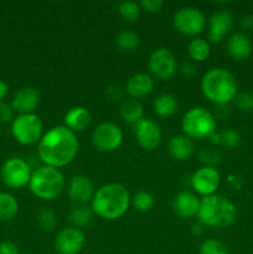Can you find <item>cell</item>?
<instances>
[{"label": "cell", "mask_w": 253, "mask_h": 254, "mask_svg": "<svg viewBox=\"0 0 253 254\" xmlns=\"http://www.w3.org/2000/svg\"><path fill=\"white\" fill-rule=\"evenodd\" d=\"M0 254H20V251L11 241H2L0 242Z\"/></svg>", "instance_id": "38"}, {"label": "cell", "mask_w": 253, "mask_h": 254, "mask_svg": "<svg viewBox=\"0 0 253 254\" xmlns=\"http://www.w3.org/2000/svg\"><path fill=\"white\" fill-rule=\"evenodd\" d=\"M130 203V193L126 186L118 183H109L94 192L91 208L98 217L114 221L126 215Z\"/></svg>", "instance_id": "2"}, {"label": "cell", "mask_w": 253, "mask_h": 254, "mask_svg": "<svg viewBox=\"0 0 253 254\" xmlns=\"http://www.w3.org/2000/svg\"><path fill=\"white\" fill-rule=\"evenodd\" d=\"M119 15L122 16V19H124L126 21L134 22L139 19L140 16L141 7L140 4L135 1H130V0H126V1H122L118 6Z\"/></svg>", "instance_id": "29"}, {"label": "cell", "mask_w": 253, "mask_h": 254, "mask_svg": "<svg viewBox=\"0 0 253 254\" xmlns=\"http://www.w3.org/2000/svg\"><path fill=\"white\" fill-rule=\"evenodd\" d=\"M240 25L246 31H253V14H246L240 19Z\"/></svg>", "instance_id": "39"}, {"label": "cell", "mask_w": 253, "mask_h": 254, "mask_svg": "<svg viewBox=\"0 0 253 254\" xmlns=\"http://www.w3.org/2000/svg\"><path fill=\"white\" fill-rule=\"evenodd\" d=\"M221 184V175L218 170L212 166H202L191 176V186L198 195L211 196L217 192Z\"/></svg>", "instance_id": "12"}, {"label": "cell", "mask_w": 253, "mask_h": 254, "mask_svg": "<svg viewBox=\"0 0 253 254\" xmlns=\"http://www.w3.org/2000/svg\"><path fill=\"white\" fill-rule=\"evenodd\" d=\"M216 118L210 111L203 107H193L184 114L181 119V129L189 138L202 139L210 138L216 131Z\"/></svg>", "instance_id": "6"}, {"label": "cell", "mask_w": 253, "mask_h": 254, "mask_svg": "<svg viewBox=\"0 0 253 254\" xmlns=\"http://www.w3.org/2000/svg\"><path fill=\"white\" fill-rule=\"evenodd\" d=\"M174 26L185 36H197L205 30L206 17L200 9L195 6H184L174 15Z\"/></svg>", "instance_id": "8"}, {"label": "cell", "mask_w": 253, "mask_h": 254, "mask_svg": "<svg viewBox=\"0 0 253 254\" xmlns=\"http://www.w3.org/2000/svg\"><path fill=\"white\" fill-rule=\"evenodd\" d=\"M14 121V109L11 106L0 102V123H10Z\"/></svg>", "instance_id": "37"}, {"label": "cell", "mask_w": 253, "mask_h": 254, "mask_svg": "<svg viewBox=\"0 0 253 254\" xmlns=\"http://www.w3.org/2000/svg\"><path fill=\"white\" fill-rule=\"evenodd\" d=\"M37 223L41 227V230L50 232V231L54 230L57 225V217L56 213L51 210V208H44L42 211H40V213L37 215Z\"/></svg>", "instance_id": "33"}, {"label": "cell", "mask_w": 253, "mask_h": 254, "mask_svg": "<svg viewBox=\"0 0 253 254\" xmlns=\"http://www.w3.org/2000/svg\"><path fill=\"white\" fill-rule=\"evenodd\" d=\"M68 196L76 205H87L92 202L94 192V186L91 179L86 175H76L69 180L68 184Z\"/></svg>", "instance_id": "16"}, {"label": "cell", "mask_w": 253, "mask_h": 254, "mask_svg": "<svg viewBox=\"0 0 253 254\" xmlns=\"http://www.w3.org/2000/svg\"><path fill=\"white\" fill-rule=\"evenodd\" d=\"M40 104V93L32 87L19 89L12 98L11 107L19 114H31Z\"/></svg>", "instance_id": "17"}, {"label": "cell", "mask_w": 253, "mask_h": 254, "mask_svg": "<svg viewBox=\"0 0 253 254\" xmlns=\"http://www.w3.org/2000/svg\"><path fill=\"white\" fill-rule=\"evenodd\" d=\"M201 200L195 192L181 191L174 198L173 207L176 215L181 218H191L197 216Z\"/></svg>", "instance_id": "18"}, {"label": "cell", "mask_w": 253, "mask_h": 254, "mask_svg": "<svg viewBox=\"0 0 253 254\" xmlns=\"http://www.w3.org/2000/svg\"><path fill=\"white\" fill-rule=\"evenodd\" d=\"M198 254H230V251L222 241L207 238L200 245Z\"/></svg>", "instance_id": "30"}, {"label": "cell", "mask_w": 253, "mask_h": 254, "mask_svg": "<svg viewBox=\"0 0 253 254\" xmlns=\"http://www.w3.org/2000/svg\"><path fill=\"white\" fill-rule=\"evenodd\" d=\"M93 211L87 205H77L69 211L68 220L72 223V227L81 230V227H86L91 223L93 218Z\"/></svg>", "instance_id": "26"}, {"label": "cell", "mask_w": 253, "mask_h": 254, "mask_svg": "<svg viewBox=\"0 0 253 254\" xmlns=\"http://www.w3.org/2000/svg\"><path fill=\"white\" fill-rule=\"evenodd\" d=\"M7 92H9V86L5 81L0 79V102L7 96Z\"/></svg>", "instance_id": "42"}, {"label": "cell", "mask_w": 253, "mask_h": 254, "mask_svg": "<svg viewBox=\"0 0 253 254\" xmlns=\"http://www.w3.org/2000/svg\"><path fill=\"white\" fill-rule=\"evenodd\" d=\"M180 72L185 78H192L197 71H196V67L192 64H184L180 67Z\"/></svg>", "instance_id": "41"}, {"label": "cell", "mask_w": 253, "mask_h": 254, "mask_svg": "<svg viewBox=\"0 0 253 254\" xmlns=\"http://www.w3.org/2000/svg\"><path fill=\"white\" fill-rule=\"evenodd\" d=\"M168 150L174 159L185 161L189 160L195 153V144L192 139L186 136L185 134H178L169 140Z\"/></svg>", "instance_id": "21"}, {"label": "cell", "mask_w": 253, "mask_h": 254, "mask_svg": "<svg viewBox=\"0 0 253 254\" xmlns=\"http://www.w3.org/2000/svg\"><path fill=\"white\" fill-rule=\"evenodd\" d=\"M89 123H91V113L86 107H72L63 117V126L73 133L83 131L89 126Z\"/></svg>", "instance_id": "22"}, {"label": "cell", "mask_w": 253, "mask_h": 254, "mask_svg": "<svg viewBox=\"0 0 253 254\" xmlns=\"http://www.w3.org/2000/svg\"><path fill=\"white\" fill-rule=\"evenodd\" d=\"M227 52L235 61L242 62L250 59L253 51V45L250 37L243 32H236L227 40Z\"/></svg>", "instance_id": "19"}, {"label": "cell", "mask_w": 253, "mask_h": 254, "mask_svg": "<svg viewBox=\"0 0 253 254\" xmlns=\"http://www.w3.org/2000/svg\"><path fill=\"white\" fill-rule=\"evenodd\" d=\"M189 56L195 62H203L208 59L211 54L210 42L201 37H195L188 46Z\"/></svg>", "instance_id": "27"}, {"label": "cell", "mask_w": 253, "mask_h": 254, "mask_svg": "<svg viewBox=\"0 0 253 254\" xmlns=\"http://www.w3.org/2000/svg\"><path fill=\"white\" fill-rule=\"evenodd\" d=\"M134 134L139 145L148 151L155 150L161 143V129L153 119H141L134 126Z\"/></svg>", "instance_id": "14"}, {"label": "cell", "mask_w": 253, "mask_h": 254, "mask_svg": "<svg viewBox=\"0 0 253 254\" xmlns=\"http://www.w3.org/2000/svg\"><path fill=\"white\" fill-rule=\"evenodd\" d=\"M203 227H205V226L202 225V223H200L198 222L197 225H193L192 226V235H196V236H198V235H201V233L203 232Z\"/></svg>", "instance_id": "43"}, {"label": "cell", "mask_w": 253, "mask_h": 254, "mask_svg": "<svg viewBox=\"0 0 253 254\" xmlns=\"http://www.w3.org/2000/svg\"><path fill=\"white\" fill-rule=\"evenodd\" d=\"M29 189L37 198L51 201L59 197L64 189V178L60 169L42 165L31 174Z\"/></svg>", "instance_id": "5"}, {"label": "cell", "mask_w": 253, "mask_h": 254, "mask_svg": "<svg viewBox=\"0 0 253 254\" xmlns=\"http://www.w3.org/2000/svg\"><path fill=\"white\" fill-rule=\"evenodd\" d=\"M198 159L205 166L215 168V165H217L221 161V153L218 149H216V146H207L198 151Z\"/></svg>", "instance_id": "32"}, {"label": "cell", "mask_w": 253, "mask_h": 254, "mask_svg": "<svg viewBox=\"0 0 253 254\" xmlns=\"http://www.w3.org/2000/svg\"><path fill=\"white\" fill-rule=\"evenodd\" d=\"M153 108L154 112L159 117L169 118V117L174 116L176 113V111H178V99L173 94H160V96H158L154 99Z\"/></svg>", "instance_id": "23"}, {"label": "cell", "mask_w": 253, "mask_h": 254, "mask_svg": "<svg viewBox=\"0 0 253 254\" xmlns=\"http://www.w3.org/2000/svg\"><path fill=\"white\" fill-rule=\"evenodd\" d=\"M139 44H140L139 35L130 30H122L116 36V45L122 51H134L138 49Z\"/></svg>", "instance_id": "28"}, {"label": "cell", "mask_w": 253, "mask_h": 254, "mask_svg": "<svg viewBox=\"0 0 253 254\" xmlns=\"http://www.w3.org/2000/svg\"><path fill=\"white\" fill-rule=\"evenodd\" d=\"M19 203L15 196L9 192H0V221L9 222L16 217Z\"/></svg>", "instance_id": "25"}, {"label": "cell", "mask_w": 253, "mask_h": 254, "mask_svg": "<svg viewBox=\"0 0 253 254\" xmlns=\"http://www.w3.org/2000/svg\"><path fill=\"white\" fill-rule=\"evenodd\" d=\"M107 97H108L111 101H118L122 98V89L119 86H111L107 88L106 91Z\"/></svg>", "instance_id": "40"}, {"label": "cell", "mask_w": 253, "mask_h": 254, "mask_svg": "<svg viewBox=\"0 0 253 254\" xmlns=\"http://www.w3.org/2000/svg\"><path fill=\"white\" fill-rule=\"evenodd\" d=\"M44 124L37 114H19L11 123V134L21 145L39 144L42 138Z\"/></svg>", "instance_id": "7"}, {"label": "cell", "mask_w": 253, "mask_h": 254, "mask_svg": "<svg viewBox=\"0 0 253 254\" xmlns=\"http://www.w3.org/2000/svg\"><path fill=\"white\" fill-rule=\"evenodd\" d=\"M149 69L161 81L170 79L178 71V62L173 52L166 47H159L149 57Z\"/></svg>", "instance_id": "11"}, {"label": "cell", "mask_w": 253, "mask_h": 254, "mask_svg": "<svg viewBox=\"0 0 253 254\" xmlns=\"http://www.w3.org/2000/svg\"><path fill=\"white\" fill-rule=\"evenodd\" d=\"M236 217L237 207L226 196L215 193L201 198L197 218L205 227L226 228L235 222Z\"/></svg>", "instance_id": "4"}, {"label": "cell", "mask_w": 253, "mask_h": 254, "mask_svg": "<svg viewBox=\"0 0 253 254\" xmlns=\"http://www.w3.org/2000/svg\"><path fill=\"white\" fill-rule=\"evenodd\" d=\"M31 174L30 165L21 158L7 159L0 169L1 181L10 189H21L29 185Z\"/></svg>", "instance_id": "9"}, {"label": "cell", "mask_w": 253, "mask_h": 254, "mask_svg": "<svg viewBox=\"0 0 253 254\" xmlns=\"http://www.w3.org/2000/svg\"><path fill=\"white\" fill-rule=\"evenodd\" d=\"M154 89L153 77L146 73H135L126 81V91L133 99L149 96Z\"/></svg>", "instance_id": "20"}, {"label": "cell", "mask_w": 253, "mask_h": 254, "mask_svg": "<svg viewBox=\"0 0 253 254\" xmlns=\"http://www.w3.org/2000/svg\"><path fill=\"white\" fill-rule=\"evenodd\" d=\"M203 96L218 107H225L236 99L238 84L235 76L223 67H213L203 74L201 79Z\"/></svg>", "instance_id": "3"}, {"label": "cell", "mask_w": 253, "mask_h": 254, "mask_svg": "<svg viewBox=\"0 0 253 254\" xmlns=\"http://www.w3.org/2000/svg\"><path fill=\"white\" fill-rule=\"evenodd\" d=\"M78 148L76 133L64 126H56L42 135L37 144V155L44 165L60 169L76 159Z\"/></svg>", "instance_id": "1"}, {"label": "cell", "mask_w": 253, "mask_h": 254, "mask_svg": "<svg viewBox=\"0 0 253 254\" xmlns=\"http://www.w3.org/2000/svg\"><path fill=\"white\" fill-rule=\"evenodd\" d=\"M121 116L126 123H130L135 126L136 123L144 118L143 106L138 99H126L121 106Z\"/></svg>", "instance_id": "24"}, {"label": "cell", "mask_w": 253, "mask_h": 254, "mask_svg": "<svg viewBox=\"0 0 253 254\" xmlns=\"http://www.w3.org/2000/svg\"><path fill=\"white\" fill-rule=\"evenodd\" d=\"M164 2L161 0H141L140 7L143 10H145L146 12H150V14H155L159 12L163 7Z\"/></svg>", "instance_id": "36"}, {"label": "cell", "mask_w": 253, "mask_h": 254, "mask_svg": "<svg viewBox=\"0 0 253 254\" xmlns=\"http://www.w3.org/2000/svg\"><path fill=\"white\" fill-rule=\"evenodd\" d=\"M92 143L97 150L112 153L123 143V131L117 124L104 122L94 128L92 133Z\"/></svg>", "instance_id": "10"}, {"label": "cell", "mask_w": 253, "mask_h": 254, "mask_svg": "<svg viewBox=\"0 0 253 254\" xmlns=\"http://www.w3.org/2000/svg\"><path fill=\"white\" fill-rule=\"evenodd\" d=\"M86 238L83 232L76 227H66L57 233L54 247L57 254H78L83 248Z\"/></svg>", "instance_id": "13"}, {"label": "cell", "mask_w": 253, "mask_h": 254, "mask_svg": "<svg viewBox=\"0 0 253 254\" xmlns=\"http://www.w3.org/2000/svg\"><path fill=\"white\" fill-rule=\"evenodd\" d=\"M235 25V16L228 10L213 12L208 21L207 37L211 44H220L231 32Z\"/></svg>", "instance_id": "15"}, {"label": "cell", "mask_w": 253, "mask_h": 254, "mask_svg": "<svg viewBox=\"0 0 253 254\" xmlns=\"http://www.w3.org/2000/svg\"><path fill=\"white\" fill-rule=\"evenodd\" d=\"M236 107L240 111L246 113H252L253 112V93L252 92H242L238 93L235 99Z\"/></svg>", "instance_id": "35"}, {"label": "cell", "mask_w": 253, "mask_h": 254, "mask_svg": "<svg viewBox=\"0 0 253 254\" xmlns=\"http://www.w3.org/2000/svg\"><path fill=\"white\" fill-rule=\"evenodd\" d=\"M131 205L139 212H148L154 206V196L148 191H139L131 197Z\"/></svg>", "instance_id": "31"}, {"label": "cell", "mask_w": 253, "mask_h": 254, "mask_svg": "<svg viewBox=\"0 0 253 254\" xmlns=\"http://www.w3.org/2000/svg\"><path fill=\"white\" fill-rule=\"evenodd\" d=\"M220 139L221 143L220 145L225 146L227 149H235L240 145L241 143V135L237 130L230 128L226 129V130L221 131L220 133Z\"/></svg>", "instance_id": "34"}]
</instances>
